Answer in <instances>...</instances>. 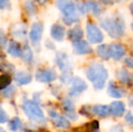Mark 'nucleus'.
Returning <instances> with one entry per match:
<instances>
[{
    "mask_svg": "<svg viewBox=\"0 0 133 132\" xmlns=\"http://www.w3.org/2000/svg\"><path fill=\"white\" fill-rule=\"evenodd\" d=\"M86 77L93 83L95 90H102L108 79V71L102 64L95 62L86 69Z\"/></svg>",
    "mask_w": 133,
    "mask_h": 132,
    "instance_id": "obj_1",
    "label": "nucleus"
},
{
    "mask_svg": "<svg viewBox=\"0 0 133 132\" xmlns=\"http://www.w3.org/2000/svg\"><path fill=\"white\" fill-rule=\"evenodd\" d=\"M101 26L112 38H119L124 34L125 23L121 16H113L106 17L101 21Z\"/></svg>",
    "mask_w": 133,
    "mask_h": 132,
    "instance_id": "obj_2",
    "label": "nucleus"
},
{
    "mask_svg": "<svg viewBox=\"0 0 133 132\" xmlns=\"http://www.w3.org/2000/svg\"><path fill=\"white\" fill-rule=\"evenodd\" d=\"M23 109L25 115L34 121L43 122L45 120L44 112L35 102L31 100H25L23 104Z\"/></svg>",
    "mask_w": 133,
    "mask_h": 132,
    "instance_id": "obj_3",
    "label": "nucleus"
},
{
    "mask_svg": "<svg viewBox=\"0 0 133 132\" xmlns=\"http://www.w3.org/2000/svg\"><path fill=\"white\" fill-rule=\"evenodd\" d=\"M86 32L87 39L91 44H101L103 41V33L95 24L88 22L86 25Z\"/></svg>",
    "mask_w": 133,
    "mask_h": 132,
    "instance_id": "obj_4",
    "label": "nucleus"
},
{
    "mask_svg": "<svg viewBox=\"0 0 133 132\" xmlns=\"http://www.w3.org/2000/svg\"><path fill=\"white\" fill-rule=\"evenodd\" d=\"M55 5L64 17L76 15V5L72 0H55Z\"/></svg>",
    "mask_w": 133,
    "mask_h": 132,
    "instance_id": "obj_5",
    "label": "nucleus"
},
{
    "mask_svg": "<svg viewBox=\"0 0 133 132\" xmlns=\"http://www.w3.org/2000/svg\"><path fill=\"white\" fill-rule=\"evenodd\" d=\"M87 83L79 77H74L72 81V86L69 91V94L72 97H76L87 90Z\"/></svg>",
    "mask_w": 133,
    "mask_h": 132,
    "instance_id": "obj_6",
    "label": "nucleus"
},
{
    "mask_svg": "<svg viewBox=\"0 0 133 132\" xmlns=\"http://www.w3.org/2000/svg\"><path fill=\"white\" fill-rule=\"evenodd\" d=\"M35 78L40 82H51L55 81L57 74L53 69H40L37 71Z\"/></svg>",
    "mask_w": 133,
    "mask_h": 132,
    "instance_id": "obj_7",
    "label": "nucleus"
},
{
    "mask_svg": "<svg viewBox=\"0 0 133 132\" xmlns=\"http://www.w3.org/2000/svg\"><path fill=\"white\" fill-rule=\"evenodd\" d=\"M55 62L59 67V69L62 71L63 73L66 72H72V68H71V64L69 61L68 55L63 52H58L55 56Z\"/></svg>",
    "mask_w": 133,
    "mask_h": 132,
    "instance_id": "obj_8",
    "label": "nucleus"
},
{
    "mask_svg": "<svg viewBox=\"0 0 133 132\" xmlns=\"http://www.w3.org/2000/svg\"><path fill=\"white\" fill-rule=\"evenodd\" d=\"M43 31H44V25L40 22H36V23L33 24L31 27V31L29 33L30 40L32 41V43L34 44V45H36L37 44H39L41 38L43 35Z\"/></svg>",
    "mask_w": 133,
    "mask_h": 132,
    "instance_id": "obj_9",
    "label": "nucleus"
},
{
    "mask_svg": "<svg viewBox=\"0 0 133 132\" xmlns=\"http://www.w3.org/2000/svg\"><path fill=\"white\" fill-rule=\"evenodd\" d=\"M49 116L55 127L61 128V129H68V128H70V121L65 117L60 115L59 113L55 112L54 110H51L49 111Z\"/></svg>",
    "mask_w": 133,
    "mask_h": 132,
    "instance_id": "obj_10",
    "label": "nucleus"
},
{
    "mask_svg": "<svg viewBox=\"0 0 133 132\" xmlns=\"http://www.w3.org/2000/svg\"><path fill=\"white\" fill-rule=\"evenodd\" d=\"M110 115L119 118V117H122L124 115L125 111H126V107H125V104L122 101L115 100V101H112L110 103Z\"/></svg>",
    "mask_w": 133,
    "mask_h": 132,
    "instance_id": "obj_11",
    "label": "nucleus"
},
{
    "mask_svg": "<svg viewBox=\"0 0 133 132\" xmlns=\"http://www.w3.org/2000/svg\"><path fill=\"white\" fill-rule=\"evenodd\" d=\"M117 79L121 81V83L125 85H133V73L130 72L129 71L125 70V69H119L117 70Z\"/></svg>",
    "mask_w": 133,
    "mask_h": 132,
    "instance_id": "obj_12",
    "label": "nucleus"
},
{
    "mask_svg": "<svg viewBox=\"0 0 133 132\" xmlns=\"http://www.w3.org/2000/svg\"><path fill=\"white\" fill-rule=\"evenodd\" d=\"M62 105L63 107V109L65 111V114L68 118H70L72 120H76L78 119L77 115L75 113V107L71 100L63 99L62 101Z\"/></svg>",
    "mask_w": 133,
    "mask_h": 132,
    "instance_id": "obj_13",
    "label": "nucleus"
},
{
    "mask_svg": "<svg viewBox=\"0 0 133 132\" xmlns=\"http://www.w3.org/2000/svg\"><path fill=\"white\" fill-rule=\"evenodd\" d=\"M74 51L75 52V53L77 54H88L91 53L92 52L91 45L89 44V43L86 41H79L77 43L74 44Z\"/></svg>",
    "mask_w": 133,
    "mask_h": 132,
    "instance_id": "obj_14",
    "label": "nucleus"
},
{
    "mask_svg": "<svg viewBox=\"0 0 133 132\" xmlns=\"http://www.w3.org/2000/svg\"><path fill=\"white\" fill-rule=\"evenodd\" d=\"M92 114L99 116L101 118H106L110 115V106L108 105H102V104H97L91 107V109Z\"/></svg>",
    "mask_w": 133,
    "mask_h": 132,
    "instance_id": "obj_15",
    "label": "nucleus"
},
{
    "mask_svg": "<svg viewBox=\"0 0 133 132\" xmlns=\"http://www.w3.org/2000/svg\"><path fill=\"white\" fill-rule=\"evenodd\" d=\"M126 92H125L123 89L118 87L113 81H110L108 85V94L112 98H115V99H119V98H122L125 95Z\"/></svg>",
    "mask_w": 133,
    "mask_h": 132,
    "instance_id": "obj_16",
    "label": "nucleus"
},
{
    "mask_svg": "<svg viewBox=\"0 0 133 132\" xmlns=\"http://www.w3.org/2000/svg\"><path fill=\"white\" fill-rule=\"evenodd\" d=\"M126 50L121 44H113L110 45V53H111V58L115 61H119L125 55Z\"/></svg>",
    "mask_w": 133,
    "mask_h": 132,
    "instance_id": "obj_17",
    "label": "nucleus"
},
{
    "mask_svg": "<svg viewBox=\"0 0 133 132\" xmlns=\"http://www.w3.org/2000/svg\"><path fill=\"white\" fill-rule=\"evenodd\" d=\"M65 35V29L60 24H55L51 28V36L55 41H63Z\"/></svg>",
    "mask_w": 133,
    "mask_h": 132,
    "instance_id": "obj_18",
    "label": "nucleus"
},
{
    "mask_svg": "<svg viewBox=\"0 0 133 132\" xmlns=\"http://www.w3.org/2000/svg\"><path fill=\"white\" fill-rule=\"evenodd\" d=\"M84 8H85V11H90L95 16H98L101 15L102 13V9H101L99 4L97 3L94 0H88V1H85L83 3Z\"/></svg>",
    "mask_w": 133,
    "mask_h": 132,
    "instance_id": "obj_19",
    "label": "nucleus"
},
{
    "mask_svg": "<svg viewBox=\"0 0 133 132\" xmlns=\"http://www.w3.org/2000/svg\"><path fill=\"white\" fill-rule=\"evenodd\" d=\"M82 36H83V32H82V29L81 28L79 25L77 26H74L72 29L69 30L68 32V37L72 43H77L79 41H82Z\"/></svg>",
    "mask_w": 133,
    "mask_h": 132,
    "instance_id": "obj_20",
    "label": "nucleus"
},
{
    "mask_svg": "<svg viewBox=\"0 0 133 132\" xmlns=\"http://www.w3.org/2000/svg\"><path fill=\"white\" fill-rule=\"evenodd\" d=\"M98 55L103 60H109L111 58L110 53V45L108 44H100L96 49Z\"/></svg>",
    "mask_w": 133,
    "mask_h": 132,
    "instance_id": "obj_21",
    "label": "nucleus"
},
{
    "mask_svg": "<svg viewBox=\"0 0 133 132\" xmlns=\"http://www.w3.org/2000/svg\"><path fill=\"white\" fill-rule=\"evenodd\" d=\"M32 79H33V77H32L31 74L26 73V72H18L15 76V81L17 82L18 85L28 84V83H30L32 81Z\"/></svg>",
    "mask_w": 133,
    "mask_h": 132,
    "instance_id": "obj_22",
    "label": "nucleus"
},
{
    "mask_svg": "<svg viewBox=\"0 0 133 132\" xmlns=\"http://www.w3.org/2000/svg\"><path fill=\"white\" fill-rule=\"evenodd\" d=\"M7 52L10 55L14 57H18L21 55V53H22V49L20 47L19 44H17L16 42L15 41H12L10 42V44L8 46V49H7Z\"/></svg>",
    "mask_w": 133,
    "mask_h": 132,
    "instance_id": "obj_23",
    "label": "nucleus"
},
{
    "mask_svg": "<svg viewBox=\"0 0 133 132\" xmlns=\"http://www.w3.org/2000/svg\"><path fill=\"white\" fill-rule=\"evenodd\" d=\"M20 56H21L22 60L25 61V62H31L32 61H33L34 54L29 45L25 44V45L24 46V48L22 49V53Z\"/></svg>",
    "mask_w": 133,
    "mask_h": 132,
    "instance_id": "obj_24",
    "label": "nucleus"
},
{
    "mask_svg": "<svg viewBox=\"0 0 133 132\" xmlns=\"http://www.w3.org/2000/svg\"><path fill=\"white\" fill-rule=\"evenodd\" d=\"M22 127V121L19 118L17 117H15L13 118V120L10 121V124H9V129L12 131H17L19 129H21Z\"/></svg>",
    "mask_w": 133,
    "mask_h": 132,
    "instance_id": "obj_25",
    "label": "nucleus"
},
{
    "mask_svg": "<svg viewBox=\"0 0 133 132\" xmlns=\"http://www.w3.org/2000/svg\"><path fill=\"white\" fill-rule=\"evenodd\" d=\"M11 82V79L8 75H1L0 76V90H5L9 86Z\"/></svg>",
    "mask_w": 133,
    "mask_h": 132,
    "instance_id": "obj_26",
    "label": "nucleus"
},
{
    "mask_svg": "<svg viewBox=\"0 0 133 132\" xmlns=\"http://www.w3.org/2000/svg\"><path fill=\"white\" fill-rule=\"evenodd\" d=\"M79 20H80V17H79V16H78L77 14L74 15V16H66V17L63 16V23H64L65 25H72L74 23H76V22H78Z\"/></svg>",
    "mask_w": 133,
    "mask_h": 132,
    "instance_id": "obj_27",
    "label": "nucleus"
},
{
    "mask_svg": "<svg viewBox=\"0 0 133 132\" xmlns=\"http://www.w3.org/2000/svg\"><path fill=\"white\" fill-rule=\"evenodd\" d=\"M15 92V87L14 86H8L7 88H5V90H3V95L5 98H9L14 94Z\"/></svg>",
    "mask_w": 133,
    "mask_h": 132,
    "instance_id": "obj_28",
    "label": "nucleus"
},
{
    "mask_svg": "<svg viewBox=\"0 0 133 132\" xmlns=\"http://www.w3.org/2000/svg\"><path fill=\"white\" fill-rule=\"evenodd\" d=\"M25 5V8H26L27 13L29 15H33L34 13H35V5H34V3H32V2H30V1H26Z\"/></svg>",
    "mask_w": 133,
    "mask_h": 132,
    "instance_id": "obj_29",
    "label": "nucleus"
},
{
    "mask_svg": "<svg viewBox=\"0 0 133 132\" xmlns=\"http://www.w3.org/2000/svg\"><path fill=\"white\" fill-rule=\"evenodd\" d=\"M7 121H8V115L0 107V123H5Z\"/></svg>",
    "mask_w": 133,
    "mask_h": 132,
    "instance_id": "obj_30",
    "label": "nucleus"
},
{
    "mask_svg": "<svg viewBox=\"0 0 133 132\" xmlns=\"http://www.w3.org/2000/svg\"><path fill=\"white\" fill-rule=\"evenodd\" d=\"M6 44V36L2 29H0V47H5Z\"/></svg>",
    "mask_w": 133,
    "mask_h": 132,
    "instance_id": "obj_31",
    "label": "nucleus"
},
{
    "mask_svg": "<svg viewBox=\"0 0 133 132\" xmlns=\"http://www.w3.org/2000/svg\"><path fill=\"white\" fill-rule=\"evenodd\" d=\"M124 64L126 66H128L129 68L133 69V58L131 57H128V58H125Z\"/></svg>",
    "mask_w": 133,
    "mask_h": 132,
    "instance_id": "obj_32",
    "label": "nucleus"
},
{
    "mask_svg": "<svg viewBox=\"0 0 133 132\" xmlns=\"http://www.w3.org/2000/svg\"><path fill=\"white\" fill-rule=\"evenodd\" d=\"M110 132H124V130H123L122 127L121 125H115L111 127Z\"/></svg>",
    "mask_w": 133,
    "mask_h": 132,
    "instance_id": "obj_33",
    "label": "nucleus"
},
{
    "mask_svg": "<svg viewBox=\"0 0 133 132\" xmlns=\"http://www.w3.org/2000/svg\"><path fill=\"white\" fill-rule=\"evenodd\" d=\"M125 120H126V121L128 122V123L133 125V114L131 112L127 113V115L125 116Z\"/></svg>",
    "mask_w": 133,
    "mask_h": 132,
    "instance_id": "obj_34",
    "label": "nucleus"
},
{
    "mask_svg": "<svg viewBox=\"0 0 133 132\" xmlns=\"http://www.w3.org/2000/svg\"><path fill=\"white\" fill-rule=\"evenodd\" d=\"M9 6V0H0V10Z\"/></svg>",
    "mask_w": 133,
    "mask_h": 132,
    "instance_id": "obj_35",
    "label": "nucleus"
},
{
    "mask_svg": "<svg viewBox=\"0 0 133 132\" xmlns=\"http://www.w3.org/2000/svg\"><path fill=\"white\" fill-rule=\"evenodd\" d=\"M100 1L104 5H111L113 3V0H100Z\"/></svg>",
    "mask_w": 133,
    "mask_h": 132,
    "instance_id": "obj_36",
    "label": "nucleus"
},
{
    "mask_svg": "<svg viewBox=\"0 0 133 132\" xmlns=\"http://www.w3.org/2000/svg\"><path fill=\"white\" fill-rule=\"evenodd\" d=\"M128 100H129V102H130V105L131 106V107H133V93L130 94Z\"/></svg>",
    "mask_w": 133,
    "mask_h": 132,
    "instance_id": "obj_37",
    "label": "nucleus"
},
{
    "mask_svg": "<svg viewBox=\"0 0 133 132\" xmlns=\"http://www.w3.org/2000/svg\"><path fill=\"white\" fill-rule=\"evenodd\" d=\"M130 12H131L132 14H133V3H131L130 5Z\"/></svg>",
    "mask_w": 133,
    "mask_h": 132,
    "instance_id": "obj_38",
    "label": "nucleus"
},
{
    "mask_svg": "<svg viewBox=\"0 0 133 132\" xmlns=\"http://www.w3.org/2000/svg\"><path fill=\"white\" fill-rule=\"evenodd\" d=\"M37 1H38L39 3H44V2H45L46 0H37Z\"/></svg>",
    "mask_w": 133,
    "mask_h": 132,
    "instance_id": "obj_39",
    "label": "nucleus"
},
{
    "mask_svg": "<svg viewBox=\"0 0 133 132\" xmlns=\"http://www.w3.org/2000/svg\"><path fill=\"white\" fill-rule=\"evenodd\" d=\"M0 132H5L4 129H3V128H1V127H0Z\"/></svg>",
    "mask_w": 133,
    "mask_h": 132,
    "instance_id": "obj_40",
    "label": "nucleus"
},
{
    "mask_svg": "<svg viewBox=\"0 0 133 132\" xmlns=\"http://www.w3.org/2000/svg\"><path fill=\"white\" fill-rule=\"evenodd\" d=\"M130 27H131V29H132V31H133V23L131 24V25H130Z\"/></svg>",
    "mask_w": 133,
    "mask_h": 132,
    "instance_id": "obj_41",
    "label": "nucleus"
},
{
    "mask_svg": "<svg viewBox=\"0 0 133 132\" xmlns=\"http://www.w3.org/2000/svg\"><path fill=\"white\" fill-rule=\"evenodd\" d=\"M94 132H99V131H97V130H96V131H94Z\"/></svg>",
    "mask_w": 133,
    "mask_h": 132,
    "instance_id": "obj_42",
    "label": "nucleus"
}]
</instances>
